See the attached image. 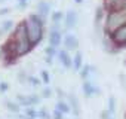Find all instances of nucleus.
I'll return each instance as SVG.
<instances>
[{
	"label": "nucleus",
	"mask_w": 126,
	"mask_h": 119,
	"mask_svg": "<svg viewBox=\"0 0 126 119\" xmlns=\"http://www.w3.org/2000/svg\"><path fill=\"white\" fill-rule=\"evenodd\" d=\"M113 43L117 48H125L126 46V22H123L119 28H116L111 34H108Z\"/></svg>",
	"instance_id": "20e7f679"
},
{
	"label": "nucleus",
	"mask_w": 126,
	"mask_h": 119,
	"mask_svg": "<svg viewBox=\"0 0 126 119\" xmlns=\"http://www.w3.org/2000/svg\"><path fill=\"white\" fill-rule=\"evenodd\" d=\"M123 22H126V12H125V9H108L104 30H105L107 34H111Z\"/></svg>",
	"instance_id": "7ed1b4c3"
},
{
	"label": "nucleus",
	"mask_w": 126,
	"mask_h": 119,
	"mask_svg": "<svg viewBox=\"0 0 126 119\" xmlns=\"http://www.w3.org/2000/svg\"><path fill=\"white\" fill-rule=\"evenodd\" d=\"M101 116H102V118H111V116H113V113L107 109V110H104V112L101 113Z\"/></svg>",
	"instance_id": "2f4dec72"
},
{
	"label": "nucleus",
	"mask_w": 126,
	"mask_h": 119,
	"mask_svg": "<svg viewBox=\"0 0 126 119\" xmlns=\"http://www.w3.org/2000/svg\"><path fill=\"white\" fill-rule=\"evenodd\" d=\"M50 95H52V89H50L49 86L43 88V91H42V97H45V98H49Z\"/></svg>",
	"instance_id": "5701e85b"
},
{
	"label": "nucleus",
	"mask_w": 126,
	"mask_h": 119,
	"mask_svg": "<svg viewBox=\"0 0 126 119\" xmlns=\"http://www.w3.org/2000/svg\"><path fill=\"white\" fill-rule=\"evenodd\" d=\"M58 58H59V63L62 64V67H65V69L73 67V58L70 57L68 49H61V51H58Z\"/></svg>",
	"instance_id": "6e6552de"
},
{
	"label": "nucleus",
	"mask_w": 126,
	"mask_h": 119,
	"mask_svg": "<svg viewBox=\"0 0 126 119\" xmlns=\"http://www.w3.org/2000/svg\"><path fill=\"white\" fill-rule=\"evenodd\" d=\"M77 21H79L77 12L74 9L67 11V14L64 15V27H65V30H73L77 25Z\"/></svg>",
	"instance_id": "39448f33"
},
{
	"label": "nucleus",
	"mask_w": 126,
	"mask_h": 119,
	"mask_svg": "<svg viewBox=\"0 0 126 119\" xmlns=\"http://www.w3.org/2000/svg\"><path fill=\"white\" fill-rule=\"evenodd\" d=\"M82 91H83L85 97H88V98H91V97H94V95H96V94H101L99 86L95 85L94 82L88 80V79L83 82V85H82Z\"/></svg>",
	"instance_id": "423d86ee"
},
{
	"label": "nucleus",
	"mask_w": 126,
	"mask_h": 119,
	"mask_svg": "<svg viewBox=\"0 0 126 119\" xmlns=\"http://www.w3.org/2000/svg\"><path fill=\"white\" fill-rule=\"evenodd\" d=\"M50 18H52V22H61L62 20H64V14H62L61 11H55L50 15Z\"/></svg>",
	"instance_id": "f3484780"
},
{
	"label": "nucleus",
	"mask_w": 126,
	"mask_h": 119,
	"mask_svg": "<svg viewBox=\"0 0 126 119\" xmlns=\"http://www.w3.org/2000/svg\"><path fill=\"white\" fill-rule=\"evenodd\" d=\"M37 14H39L42 18H46V17L50 14V3H49V2H45V0L39 2V5H37Z\"/></svg>",
	"instance_id": "9d476101"
},
{
	"label": "nucleus",
	"mask_w": 126,
	"mask_h": 119,
	"mask_svg": "<svg viewBox=\"0 0 126 119\" xmlns=\"http://www.w3.org/2000/svg\"><path fill=\"white\" fill-rule=\"evenodd\" d=\"M62 33H61V30H55V28H50V33H49V45H52V46H59L61 43H62Z\"/></svg>",
	"instance_id": "1a4fd4ad"
},
{
	"label": "nucleus",
	"mask_w": 126,
	"mask_h": 119,
	"mask_svg": "<svg viewBox=\"0 0 126 119\" xmlns=\"http://www.w3.org/2000/svg\"><path fill=\"white\" fill-rule=\"evenodd\" d=\"M62 43H64L65 49H68V51H76L79 48V39L73 33H67L64 36V39H62Z\"/></svg>",
	"instance_id": "0eeeda50"
},
{
	"label": "nucleus",
	"mask_w": 126,
	"mask_h": 119,
	"mask_svg": "<svg viewBox=\"0 0 126 119\" xmlns=\"http://www.w3.org/2000/svg\"><path fill=\"white\" fill-rule=\"evenodd\" d=\"M28 100H30V104H31V106H36V104H39V103H40V97H39V95H36V94L28 95Z\"/></svg>",
	"instance_id": "4be33fe9"
},
{
	"label": "nucleus",
	"mask_w": 126,
	"mask_h": 119,
	"mask_svg": "<svg viewBox=\"0 0 126 119\" xmlns=\"http://www.w3.org/2000/svg\"><path fill=\"white\" fill-rule=\"evenodd\" d=\"M18 80H21V82H25V80H28V76H27L24 72H19V73H18Z\"/></svg>",
	"instance_id": "bb28decb"
},
{
	"label": "nucleus",
	"mask_w": 126,
	"mask_h": 119,
	"mask_svg": "<svg viewBox=\"0 0 126 119\" xmlns=\"http://www.w3.org/2000/svg\"><path fill=\"white\" fill-rule=\"evenodd\" d=\"M12 25H14V22H12V21H5V22L2 24V28H0V34H3V33L9 31V30L12 28Z\"/></svg>",
	"instance_id": "a211bd4d"
},
{
	"label": "nucleus",
	"mask_w": 126,
	"mask_h": 119,
	"mask_svg": "<svg viewBox=\"0 0 126 119\" xmlns=\"http://www.w3.org/2000/svg\"><path fill=\"white\" fill-rule=\"evenodd\" d=\"M37 116H40V118H49V113H47V112H46V109L43 107V109L39 112V115H37Z\"/></svg>",
	"instance_id": "c85d7f7f"
},
{
	"label": "nucleus",
	"mask_w": 126,
	"mask_h": 119,
	"mask_svg": "<svg viewBox=\"0 0 126 119\" xmlns=\"http://www.w3.org/2000/svg\"><path fill=\"white\" fill-rule=\"evenodd\" d=\"M52 60H53V57H49V55H46V63H47V64H52Z\"/></svg>",
	"instance_id": "72a5a7b5"
},
{
	"label": "nucleus",
	"mask_w": 126,
	"mask_h": 119,
	"mask_svg": "<svg viewBox=\"0 0 126 119\" xmlns=\"http://www.w3.org/2000/svg\"><path fill=\"white\" fill-rule=\"evenodd\" d=\"M62 116H64V113H62L59 109H56V107H55V109H53V118H58V119H61Z\"/></svg>",
	"instance_id": "a878e982"
},
{
	"label": "nucleus",
	"mask_w": 126,
	"mask_h": 119,
	"mask_svg": "<svg viewBox=\"0 0 126 119\" xmlns=\"http://www.w3.org/2000/svg\"><path fill=\"white\" fill-rule=\"evenodd\" d=\"M119 80L122 82V86L126 89V76L125 75H119Z\"/></svg>",
	"instance_id": "c756f323"
},
{
	"label": "nucleus",
	"mask_w": 126,
	"mask_h": 119,
	"mask_svg": "<svg viewBox=\"0 0 126 119\" xmlns=\"http://www.w3.org/2000/svg\"><path fill=\"white\" fill-rule=\"evenodd\" d=\"M5 106L11 110V112H14V113H19V110H21V104L16 101V103H12V101H5Z\"/></svg>",
	"instance_id": "4468645a"
},
{
	"label": "nucleus",
	"mask_w": 126,
	"mask_h": 119,
	"mask_svg": "<svg viewBox=\"0 0 126 119\" xmlns=\"http://www.w3.org/2000/svg\"><path fill=\"white\" fill-rule=\"evenodd\" d=\"M43 22H45V18H42L39 14H33L25 20L27 31H28V36H30L33 46L39 45L43 39Z\"/></svg>",
	"instance_id": "f257e3e1"
},
{
	"label": "nucleus",
	"mask_w": 126,
	"mask_h": 119,
	"mask_svg": "<svg viewBox=\"0 0 126 119\" xmlns=\"http://www.w3.org/2000/svg\"><path fill=\"white\" fill-rule=\"evenodd\" d=\"M123 9H125V12H126V3H125V8H123Z\"/></svg>",
	"instance_id": "c9c22d12"
},
{
	"label": "nucleus",
	"mask_w": 126,
	"mask_h": 119,
	"mask_svg": "<svg viewBox=\"0 0 126 119\" xmlns=\"http://www.w3.org/2000/svg\"><path fill=\"white\" fill-rule=\"evenodd\" d=\"M68 103H70V106H71L74 115L79 116V115H80V103H79V100H77V97H76L74 94H70V95H68Z\"/></svg>",
	"instance_id": "9b49d317"
},
{
	"label": "nucleus",
	"mask_w": 126,
	"mask_h": 119,
	"mask_svg": "<svg viewBox=\"0 0 126 119\" xmlns=\"http://www.w3.org/2000/svg\"><path fill=\"white\" fill-rule=\"evenodd\" d=\"M18 8H21V9H24V8H27V0H18V5H16Z\"/></svg>",
	"instance_id": "7c9ffc66"
},
{
	"label": "nucleus",
	"mask_w": 126,
	"mask_h": 119,
	"mask_svg": "<svg viewBox=\"0 0 126 119\" xmlns=\"http://www.w3.org/2000/svg\"><path fill=\"white\" fill-rule=\"evenodd\" d=\"M73 67L77 72L83 67V55H82V52H76V55L73 58Z\"/></svg>",
	"instance_id": "ddd939ff"
},
{
	"label": "nucleus",
	"mask_w": 126,
	"mask_h": 119,
	"mask_svg": "<svg viewBox=\"0 0 126 119\" xmlns=\"http://www.w3.org/2000/svg\"><path fill=\"white\" fill-rule=\"evenodd\" d=\"M104 8L102 6H99L98 9H96V12H95V25L96 27H99V24H101V20L104 18Z\"/></svg>",
	"instance_id": "dca6fc26"
},
{
	"label": "nucleus",
	"mask_w": 126,
	"mask_h": 119,
	"mask_svg": "<svg viewBox=\"0 0 126 119\" xmlns=\"http://www.w3.org/2000/svg\"><path fill=\"white\" fill-rule=\"evenodd\" d=\"M45 52H46V55H49V57H55V55H58V49H56V46H52V45H49V46L45 49Z\"/></svg>",
	"instance_id": "6ab92c4d"
},
{
	"label": "nucleus",
	"mask_w": 126,
	"mask_h": 119,
	"mask_svg": "<svg viewBox=\"0 0 126 119\" xmlns=\"http://www.w3.org/2000/svg\"><path fill=\"white\" fill-rule=\"evenodd\" d=\"M92 72H95V67L91 66V64H86L85 67L80 69V78H82L83 80H86V79H89V76L92 75Z\"/></svg>",
	"instance_id": "f8f14e48"
},
{
	"label": "nucleus",
	"mask_w": 126,
	"mask_h": 119,
	"mask_svg": "<svg viewBox=\"0 0 126 119\" xmlns=\"http://www.w3.org/2000/svg\"><path fill=\"white\" fill-rule=\"evenodd\" d=\"M125 66H126V61H125Z\"/></svg>",
	"instance_id": "e433bc0d"
},
{
	"label": "nucleus",
	"mask_w": 126,
	"mask_h": 119,
	"mask_svg": "<svg viewBox=\"0 0 126 119\" xmlns=\"http://www.w3.org/2000/svg\"><path fill=\"white\" fill-rule=\"evenodd\" d=\"M28 82L33 83V86H39V85H40V80H39L36 76H28Z\"/></svg>",
	"instance_id": "393cba45"
},
{
	"label": "nucleus",
	"mask_w": 126,
	"mask_h": 119,
	"mask_svg": "<svg viewBox=\"0 0 126 119\" xmlns=\"http://www.w3.org/2000/svg\"><path fill=\"white\" fill-rule=\"evenodd\" d=\"M0 2H3V0H0Z\"/></svg>",
	"instance_id": "4c0bfd02"
},
{
	"label": "nucleus",
	"mask_w": 126,
	"mask_h": 119,
	"mask_svg": "<svg viewBox=\"0 0 126 119\" xmlns=\"http://www.w3.org/2000/svg\"><path fill=\"white\" fill-rule=\"evenodd\" d=\"M14 40H15V43H16V49H18V55H19V57L28 54V52L34 48V46L31 45V40H30V36H28L25 21H22V22H19V24L16 25L15 34H14Z\"/></svg>",
	"instance_id": "f03ea898"
},
{
	"label": "nucleus",
	"mask_w": 126,
	"mask_h": 119,
	"mask_svg": "<svg viewBox=\"0 0 126 119\" xmlns=\"http://www.w3.org/2000/svg\"><path fill=\"white\" fill-rule=\"evenodd\" d=\"M42 79H43V82H45L46 85L50 82V76H49V73H47L46 70H43V72H42Z\"/></svg>",
	"instance_id": "b1692460"
},
{
	"label": "nucleus",
	"mask_w": 126,
	"mask_h": 119,
	"mask_svg": "<svg viewBox=\"0 0 126 119\" xmlns=\"http://www.w3.org/2000/svg\"><path fill=\"white\" fill-rule=\"evenodd\" d=\"M74 2H76V3H79V5H80V3H83V0H74Z\"/></svg>",
	"instance_id": "f704fd0d"
},
{
	"label": "nucleus",
	"mask_w": 126,
	"mask_h": 119,
	"mask_svg": "<svg viewBox=\"0 0 126 119\" xmlns=\"http://www.w3.org/2000/svg\"><path fill=\"white\" fill-rule=\"evenodd\" d=\"M25 115H27L28 118H36V116H37L39 113L36 112V109H34L33 106H28V107L25 109Z\"/></svg>",
	"instance_id": "412c9836"
},
{
	"label": "nucleus",
	"mask_w": 126,
	"mask_h": 119,
	"mask_svg": "<svg viewBox=\"0 0 126 119\" xmlns=\"http://www.w3.org/2000/svg\"><path fill=\"white\" fill-rule=\"evenodd\" d=\"M55 107H56V109H59L62 113H68V112L71 110V106H70V103H65V101H58Z\"/></svg>",
	"instance_id": "2eb2a0df"
},
{
	"label": "nucleus",
	"mask_w": 126,
	"mask_h": 119,
	"mask_svg": "<svg viewBox=\"0 0 126 119\" xmlns=\"http://www.w3.org/2000/svg\"><path fill=\"white\" fill-rule=\"evenodd\" d=\"M11 9L9 8H3V9H0V15H5V14H9Z\"/></svg>",
	"instance_id": "473e14b6"
},
{
	"label": "nucleus",
	"mask_w": 126,
	"mask_h": 119,
	"mask_svg": "<svg viewBox=\"0 0 126 119\" xmlns=\"http://www.w3.org/2000/svg\"><path fill=\"white\" fill-rule=\"evenodd\" d=\"M9 89V83L8 82H2L0 83V92H6Z\"/></svg>",
	"instance_id": "cd10ccee"
},
{
	"label": "nucleus",
	"mask_w": 126,
	"mask_h": 119,
	"mask_svg": "<svg viewBox=\"0 0 126 119\" xmlns=\"http://www.w3.org/2000/svg\"><path fill=\"white\" fill-rule=\"evenodd\" d=\"M111 113L116 112V98L114 97H108V107H107Z\"/></svg>",
	"instance_id": "aec40b11"
}]
</instances>
